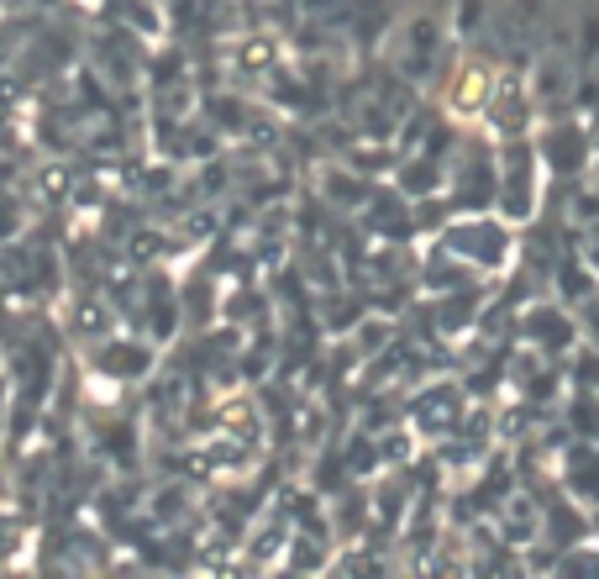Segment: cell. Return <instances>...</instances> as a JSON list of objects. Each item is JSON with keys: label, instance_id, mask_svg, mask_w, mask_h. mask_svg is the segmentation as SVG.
Masks as SVG:
<instances>
[{"label": "cell", "instance_id": "1", "mask_svg": "<svg viewBox=\"0 0 599 579\" xmlns=\"http://www.w3.org/2000/svg\"><path fill=\"white\" fill-rule=\"evenodd\" d=\"M484 95H489V63H484V59H463L457 69H452L442 100H448L452 117H474V111L484 106Z\"/></svg>", "mask_w": 599, "mask_h": 579}]
</instances>
